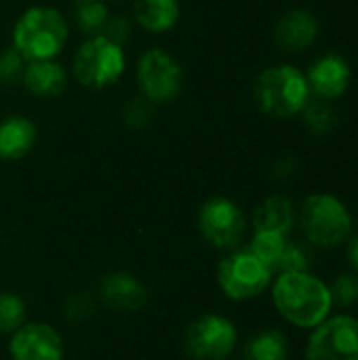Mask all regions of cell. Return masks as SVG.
Listing matches in <instances>:
<instances>
[{
	"label": "cell",
	"mask_w": 358,
	"mask_h": 360,
	"mask_svg": "<svg viewBox=\"0 0 358 360\" xmlns=\"http://www.w3.org/2000/svg\"><path fill=\"white\" fill-rule=\"evenodd\" d=\"M11 360H63L65 346L61 333L49 323H25L8 342Z\"/></svg>",
	"instance_id": "cell-11"
},
{
	"label": "cell",
	"mask_w": 358,
	"mask_h": 360,
	"mask_svg": "<svg viewBox=\"0 0 358 360\" xmlns=\"http://www.w3.org/2000/svg\"><path fill=\"white\" fill-rule=\"evenodd\" d=\"M295 224L314 249H335L352 236V215L344 200L329 192H317L302 200Z\"/></svg>",
	"instance_id": "cell-2"
},
{
	"label": "cell",
	"mask_w": 358,
	"mask_h": 360,
	"mask_svg": "<svg viewBox=\"0 0 358 360\" xmlns=\"http://www.w3.org/2000/svg\"><path fill=\"white\" fill-rule=\"evenodd\" d=\"M97 308V300L93 293H72L63 302V314L72 323H82L93 316Z\"/></svg>",
	"instance_id": "cell-27"
},
{
	"label": "cell",
	"mask_w": 358,
	"mask_h": 360,
	"mask_svg": "<svg viewBox=\"0 0 358 360\" xmlns=\"http://www.w3.org/2000/svg\"><path fill=\"white\" fill-rule=\"evenodd\" d=\"M298 211L285 194H272L264 198L253 211V232H274L289 236L295 228Z\"/></svg>",
	"instance_id": "cell-16"
},
{
	"label": "cell",
	"mask_w": 358,
	"mask_h": 360,
	"mask_svg": "<svg viewBox=\"0 0 358 360\" xmlns=\"http://www.w3.org/2000/svg\"><path fill=\"white\" fill-rule=\"evenodd\" d=\"M236 346V325L217 312H207L194 319L184 333V352L192 360H226Z\"/></svg>",
	"instance_id": "cell-7"
},
{
	"label": "cell",
	"mask_w": 358,
	"mask_h": 360,
	"mask_svg": "<svg viewBox=\"0 0 358 360\" xmlns=\"http://www.w3.org/2000/svg\"><path fill=\"white\" fill-rule=\"evenodd\" d=\"M331 300L333 306L352 308L358 304V272H342L331 285Z\"/></svg>",
	"instance_id": "cell-25"
},
{
	"label": "cell",
	"mask_w": 358,
	"mask_h": 360,
	"mask_svg": "<svg viewBox=\"0 0 358 360\" xmlns=\"http://www.w3.org/2000/svg\"><path fill=\"white\" fill-rule=\"evenodd\" d=\"M21 84L34 95V97H57L63 93L68 84V72L61 63L55 59H38V61H27Z\"/></svg>",
	"instance_id": "cell-15"
},
{
	"label": "cell",
	"mask_w": 358,
	"mask_h": 360,
	"mask_svg": "<svg viewBox=\"0 0 358 360\" xmlns=\"http://www.w3.org/2000/svg\"><path fill=\"white\" fill-rule=\"evenodd\" d=\"M306 360H358V319L329 314L306 342Z\"/></svg>",
	"instance_id": "cell-10"
},
{
	"label": "cell",
	"mask_w": 358,
	"mask_h": 360,
	"mask_svg": "<svg viewBox=\"0 0 358 360\" xmlns=\"http://www.w3.org/2000/svg\"><path fill=\"white\" fill-rule=\"evenodd\" d=\"M74 23L76 27L87 36H99L106 27V21L110 17L108 6L103 0H74L72 6Z\"/></svg>",
	"instance_id": "cell-20"
},
{
	"label": "cell",
	"mask_w": 358,
	"mask_h": 360,
	"mask_svg": "<svg viewBox=\"0 0 358 360\" xmlns=\"http://www.w3.org/2000/svg\"><path fill=\"white\" fill-rule=\"evenodd\" d=\"M38 139L36 124L25 116H8L0 122V160H19L32 152Z\"/></svg>",
	"instance_id": "cell-17"
},
{
	"label": "cell",
	"mask_w": 358,
	"mask_h": 360,
	"mask_svg": "<svg viewBox=\"0 0 358 360\" xmlns=\"http://www.w3.org/2000/svg\"><path fill=\"white\" fill-rule=\"evenodd\" d=\"M131 32H133L131 21L124 15H114V17H108L101 36H106L108 40H112L118 46H124L131 38Z\"/></svg>",
	"instance_id": "cell-29"
},
{
	"label": "cell",
	"mask_w": 358,
	"mask_h": 360,
	"mask_svg": "<svg viewBox=\"0 0 358 360\" xmlns=\"http://www.w3.org/2000/svg\"><path fill=\"white\" fill-rule=\"evenodd\" d=\"M122 116H124V122L133 129H139L143 124L150 122V116H152V103L146 99V97H133L124 103L122 108Z\"/></svg>",
	"instance_id": "cell-28"
},
{
	"label": "cell",
	"mask_w": 358,
	"mask_h": 360,
	"mask_svg": "<svg viewBox=\"0 0 358 360\" xmlns=\"http://www.w3.org/2000/svg\"><path fill=\"white\" fill-rule=\"evenodd\" d=\"M276 312L298 329H314L333 310L329 285L312 272H281L272 281Z\"/></svg>",
	"instance_id": "cell-1"
},
{
	"label": "cell",
	"mask_w": 358,
	"mask_h": 360,
	"mask_svg": "<svg viewBox=\"0 0 358 360\" xmlns=\"http://www.w3.org/2000/svg\"><path fill=\"white\" fill-rule=\"evenodd\" d=\"M346 259L350 264V268L358 272V236L348 238V247H346Z\"/></svg>",
	"instance_id": "cell-31"
},
{
	"label": "cell",
	"mask_w": 358,
	"mask_h": 360,
	"mask_svg": "<svg viewBox=\"0 0 358 360\" xmlns=\"http://www.w3.org/2000/svg\"><path fill=\"white\" fill-rule=\"evenodd\" d=\"M141 97L150 103H169L173 101L184 86V70L179 61L165 49H148L135 72Z\"/></svg>",
	"instance_id": "cell-9"
},
{
	"label": "cell",
	"mask_w": 358,
	"mask_h": 360,
	"mask_svg": "<svg viewBox=\"0 0 358 360\" xmlns=\"http://www.w3.org/2000/svg\"><path fill=\"white\" fill-rule=\"evenodd\" d=\"M97 300L114 312H137L148 302V289L135 274L118 270L101 278Z\"/></svg>",
	"instance_id": "cell-13"
},
{
	"label": "cell",
	"mask_w": 358,
	"mask_h": 360,
	"mask_svg": "<svg viewBox=\"0 0 358 360\" xmlns=\"http://www.w3.org/2000/svg\"><path fill=\"white\" fill-rule=\"evenodd\" d=\"M287 240H289V236H283V234H274V232H253V238L247 245V249L257 259H262L272 270V274H276V268H279V262H281L283 251L287 247Z\"/></svg>",
	"instance_id": "cell-22"
},
{
	"label": "cell",
	"mask_w": 358,
	"mask_h": 360,
	"mask_svg": "<svg viewBox=\"0 0 358 360\" xmlns=\"http://www.w3.org/2000/svg\"><path fill=\"white\" fill-rule=\"evenodd\" d=\"M272 270L249 249H234L217 266V285L232 302L260 297L272 285Z\"/></svg>",
	"instance_id": "cell-6"
},
{
	"label": "cell",
	"mask_w": 358,
	"mask_h": 360,
	"mask_svg": "<svg viewBox=\"0 0 358 360\" xmlns=\"http://www.w3.org/2000/svg\"><path fill=\"white\" fill-rule=\"evenodd\" d=\"M243 360H289V340L281 329H262L247 340Z\"/></svg>",
	"instance_id": "cell-19"
},
{
	"label": "cell",
	"mask_w": 358,
	"mask_h": 360,
	"mask_svg": "<svg viewBox=\"0 0 358 360\" xmlns=\"http://www.w3.org/2000/svg\"><path fill=\"white\" fill-rule=\"evenodd\" d=\"M312 97L306 74L291 63L266 68L255 80V101L266 116L293 118Z\"/></svg>",
	"instance_id": "cell-4"
},
{
	"label": "cell",
	"mask_w": 358,
	"mask_h": 360,
	"mask_svg": "<svg viewBox=\"0 0 358 360\" xmlns=\"http://www.w3.org/2000/svg\"><path fill=\"white\" fill-rule=\"evenodd\" d=\"M319 32L321 23L312 11L291 8L274 25V44L289 55L304 53L317 42Z\"/></svg>",
	"instance_id": "cell-14"
},
{
	"label": "cell",
	"mask_w": 358,
	"mask_h": 360,
	"mask_svg": "<svg viewBox=\"0 0 358 360\" xmlns=\"http://www.w3.org/2000/svg\"><path fill=\"white\" fill-rule=\"evenodd\" d=\"M308 86L312 97L335 101L346 95L352 82V70L350 63L340 53H325L319 59L312 61L308 74H306Z\"/></svg>",
	"instance_id": "cell-12"
},
{
	"label": "cell",
	"mask_w": 358,
	"mask_h": 360,
	"mask_svg": "<svg viewBox=\"0 0 358 360\" xmlns=\"http://www.w3.org/2000/svg\"><path fill=\"white\" fill-rule=\"evenodd\" d=\"M70 27L61 11L53 6L27 8L13 27V46L25 61L55 59L68 44Z\"/></svg>",
	"instance_id": "cell-3"
},
{
	"label": "cell",
	"mask_w": 358,
	"mask_h": 360,
	"mask_svg": "<svg viewBox=\"0 0 358 360\" xmlns=\"http://www.w3.org/2000/svg\"><path fill=\"white\" fill-rule=\"evenodd\" d=\"M179 13V0H133L135 21L152 34H162L175 27Z\"/></svg>",
	"instance_id": "cell-18"
},
{
	"label": "cell",
	"mask_w": 358,
	"mask_h": 360,
	"mask_svg": "<svg viewBox=\"0 0 358 360\" xmlns=\"http://www.w3.org/2000/svg\"><path fill=\"white\" fill-rule=\"evenodd\" d=\"M304 124L310 133L314 135H327L338 127V112L331 101L310 97L308 103L302 110Z\"/></svg>",
	"instance_id": "cell-21"
},
{
	"label": "cell",
	"mask_w": 358,
	"mask_h": 360,
	"mask_svg": "<svg viewBox=\"0 0 358 360\" xmlns=\"http://www.w3.org/2000/svg\"><path fill=\"white\" fill-rule=\"evenodd\" d=\"M293 173H295V160L289 158V156L276 160L274 167H272V175H274L276 179H287V177H291Z\"/></svg>",
	"instance_id": "cell-30"
},
{
	"label": "cell",
	"mask_w": 358,
	"mask_h": 360,
	"mask_svg": "<svg viewBox=\"0 0 358 360\" xmlns=\"http://www.w3.org/2000/svg\"><path fill=\"white\" fill-rule=\"evenodd\" d=\"M226 360H230V359H226Z\"/></svg>",
	"instance_id": "cell-32"
},
{
	"label": "cell",
	"mask_w": 358,
	"mask_h": 360,
	"mask_svg": "<svg viewBox=\"0 0 358 360\" xmlns=\"http://www.w3.org/2000/svg\"><path fill=\"white\" fill-rule=\"evenodd\" d=\"M127 68V57L122 46L114 44L106 36L87 38L72 59L74 78L87 89L112 86Z\"/></svg>",
	"instance_id": "cell-5"
},
{
	"label": "cell",
	"mask_w": 358,
	"mask_h": 360,
	"mask_svg": "<svg viewBox=\"0 0 358 360\" xmlns=\"http://www.w3.org/2000/svg\"><path fill=\"white\" fill-rule=\"evenodd\" d=\"M312 249L308 243L300 240H287V247L283 251V257L279 262L276 274L281 272H310L312 266Z\"/></svg>",
	"instance_id": "cell-24"
},
{
	"label": "cell",
	"mask_w": 358,
	"mask_h": 360,
	"mask_svg": "<svg viewBox=\"0 0 358 360\" xmlns=\"http://www.w3.org/2000/svg\"><path fill=\"white\" fill-rule=\"evenodd\" d=\"M27 306L25 300L15 291H0V335H13L25 325Z\"/></svg>",
	"instance_id": "cell-23"
},
{
	"label": "cell",
	"mask_w": 358,
	"mask_h": 360,
	"mask_svg": "<svg viewBox=\"0 0 358 360\" xmlns=\"http://www.w3.org/2000/svg\"><path fill=\"white\" fill-rule=\"evenodd\" d=\"M25 63H27V61L23 59V55H21L15 46L4 49V51L0 53V84L11 86V84L21 82Z\"/></svg>",
	"instance_id": "cell-26"
},
{
	"label": "cell",
	"mask_w": 358,
	"mask_h": 360,
	"mask_svg": "<svg viewBox=\"0 0 358 360\" xmlns=\"http://www.w3.org/2000/svg\"><path fill=\"white\" fill-rule=\"evenodd\" d=\"M198 232L217 251H234L241 247L247 234V219L243 209L226 198L213 196L198 209Z\"/></svg>",
	"instance_id": "cell-8"
}]
</instances>
